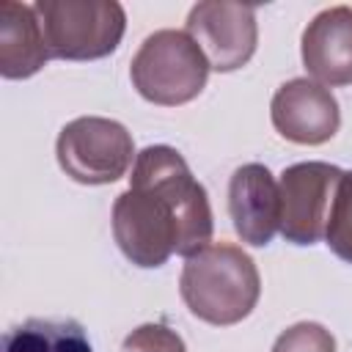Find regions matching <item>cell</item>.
<instances>
[{
    "label": "cell",
    "instance_id": "9c48e42d",
    "mask_svg": "<svg viewBox=\"0 0 352 352\" xmlns=\"http://www.w3.org/2000/svg\"><path fill=\"white\" fill-rule=\"evenodd\" d=\"M228 212L234 231L248 245H267L280 228V190L272 173L258 165H242L228 184Z\"/></svg>",
    "mask_w": 352,
    "mask_h": 352
},
{
    "label": "cell",
    "instance_id": "8992f818",
    "mask_svg": "<svg viewBox=\"0 0 352 352\" xmlns=\"http://www.w3.org/2000/svg\"><path fill=\"white\" fill-rule=\"evenodd\" d=\"M344 170L327 162H300L280 173V234L294 245L324 236L330 204Z\"/></svg>",
    "mask_w": 352,
    "mask_h": 352
},
{
    "label": "cell",
    "instance_id": "5b68a950",
    "mask_svg": "<svg viewBox=\"0 0 352 352\" xmlns=\"http://www.w3.org/2000/svg\"><path fill=\"white\" fill-rule=\"evenodd\" d=\"M132 154V135L110 118H74L58 135V162L66 176L82 184H110L121 179Z\"/></svg>",
    "mask_w": 352,
    "mask_h": 352
},
{
    "label": "cell",
    "instance_id": "277c9868",
    "mask_svg": "<svg viewBox=\"0 0 352 352\" xmlns=\"http://www.w3.org/2000/svg\"><path fill=\"white\" fill-rule=\"evenodd\" d=\"M209 69L206 55L187 30H157L135 52L129 74L143 99L184 104L204 91Z\"/></svg>",
    "mask_w": 352,
    "mask_h": 352
},
{
    "label": "cell",
    "instance_id": "ba28073f",
    "mask_svg": "<svg viewBox=\"0 0 352 352\" xmlns=\"http://www.w3.org/2000/svg\"><path fill=\"white\" fill-rule=\"evenodd\" d=\"M272 124L286 140L316 146L338 132L341 113L336 96L324 85L297 77L283 82L272 96Z\"/></svg>",
    "mask_w": 352,
    "mask_h": 352
},
{
    "label": "cell",
    "instance_id": "4fadbf2b",
    "mask_svg": "<svg viewBox=\"0 0 352 352\" xmlns=\"http://www.w3.org/2000/svg\"><path fill=\"white\" fill-rule=\"evenodd\" d=\"M324 239L338 258L352 264V170L344 173L336 187L324 226Z\"/></svg>",
    "mask_w": 352,
    "mask_h": 352
},
{
    "label": "cell",
    "instance_id": "9a60e30c",
    "mask_svg": "<svg viewBox=\"0 0 352 352\" xmlns=\"http://www.w3.org/2000/svg\"><path fill=\"white\" fill-rule=\"evenodd\" d=\"M121 352H187L184 341L165 324H140L124 338Z\"/></svg>",
    "mask_w": 352,
    "mask_h": 352
},
{
    "label": "cell",
    "instance_id": "7a4b0ae2",
    "mask_svg": "<svg viewBox=\"0 0 352 352\" xmlns=\"http://www.w3.org/2000/svg\"><path fill=\"white\" fill-rule=\"evenodd\" d=\"M179 289L198 319L209 324H236L256 308L261 280L253 258L242 248L217 242L187 256Z\"/></svg>",
    "mask_w": 352,
    "mask_h": 352
},
{
    "label": "cell",
    "instance_id": "3957f363",
    "mask_svg": "<svg viewBox=\"0 0 352 352\" xmlns=\"http://www.w3.org/2000/svg\"><path fill=\"white\" fill-rule=\"evenodd\" d=\"M50 58L91 60L110 55L124 36V8L113 0L33 3Z\"/></svg>",
    "mask_w": 352,
    "mask_h": 352
},
{
    "label": "cell",
    "instance_id": "52a82bcc",
    "mask_svg": "<svg viewBox=\"0 0 352 352\" xmlns=\"http://www.w3.org/2000/svg\"><path fill=\"white\" fill-rule=\"evenodd\" d=\"M187 33L217 72L245 66L256 50V8L242 3H198L187 16Z\"/></svg>",
    "mask_w": 352,
    "mask_h": 352
},
{
    "label": "cell",
    "instance_id": "6da1fadb",
    "mask_svg": "<svg viewBox=\"0 0 352 352\" xmlns=\"http://www.w3.org/2000/svg\"><path fill=\"white\" fill-rule=\"evenodd\" d=\"M113 236L138 267H162L170 253L192 256L212 239L206 190L170 146L135 157L129 190L113 204Z\"/></svg>",
    "mask_w": 352,
    "mask_h": 352
},
{
    "label": "cell",
    "instance_id": "30bf717a",
    "mask_svg": "<svg viewBox=\"0 0 352 352\" xmlns=\"http://www.w3.org/2000/svg\"><path fill=\"white\" fill-rule=\"evenodd\" d=\"M302 63L319 85L352 82V8L336 6L314 16L302 33Z\"/></svg>",
    "mask_w": 352,
    "mask_h": 352
},
{
    "label": "cell",
    "instance_id": "8fae6325",
    "mask_svg": "<svg viewBox=\"0 0 352 352\" xmlns=\"http://www.w3.org/2000/svg\"><path fill=\"white\" fill-rule=\"evenodd\" d=\"M50 60L33 6L0 3V74L8 80L30 77Z\"/></svg>",
    "mask_w": 352,
    "mask_h": 352
},
{
    "label": "cell",
    "instance_id": "5bb4252c",
    "mask_svg": "<svg viewBox=\"0 0 352 352\" xmlns=\"http://www.w3.org/2000/svg\"><path fill=\"white\" fill-rule=\"evenodd\" d=\"M272 352H336V341L322 324L300 322L278 336Z\"/></svg>",
    "mask_w": 352,
    "mask_h": 352
},
{
    "label": "cell",
    "instance_id": "7c38bea8",
    "mask_svg": "<svg viewBox=\"0 0 352 352\" xmlns=\"http://www.w3.org/2000/svg\"><path fill=\"white\" fill-rule=\"evenodd\" d=\"M3 352H94L72 319H28L3 336Z\"/></svg>",
    "mask_w": 352,
    "mask_h": 352
}]
</instances>
